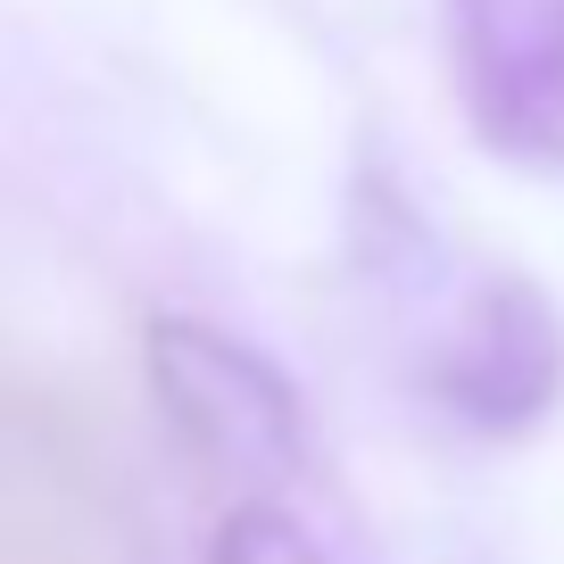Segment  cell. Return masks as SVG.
<instances>
[{"mask_svg":"<svg viewBox=\"0 0 564 564\" xmlns=\"http://www.w3.org/2000/svg\"><path fill=\"white\" fill-rule=\"evenodd\" d=\"M465 124L507 166H564V0H441Z\"/></svg>","mask_w":564,"mask_h":564,"instance_id":"3957f363","label":"cell"},{"mask_svg":"<svg viewBox=\"0 0 564 564\" xmlns=\"http://www.w3.org/2000/svg\"><path fill=\"white\" fill-rule=\"evenodd\" d=\"M141 373H150V399H159L166 432L183 441V457L199 465V481L225 507L282 498L300 481V465H307L300 390L241 333L166 307V316L141 324Z\"/></svg>","mask_w":564,"mask_h":564,"instance_id":"6da1fadb","label":"cell"},{"mask_svg":"<svg viewBox=\"0 0 564 564\" xmlns=\"http://www.w3.org/2000/svg\"><path fill=\"white\" fill-rule=\"evenodd\" d=\"M18 564H51V556H18Z\"/></svg>","mask_w":564,"mask_h":564,"instance_id":"5b68a950","label":"cell"},{"mask_svg":"<svg viewBox=\"0 0 564 564\" xmlns=\"http://www.w3.org/2000/svg\"><path fill=\"white\" fill-rule=\"evenodd\" d=\"M423 390L448 423L481 441H531L564 406V316L531 274H490L457 307L448 340L423 366Z\"/></svg>","mask_w":564,"mask_h":564,"instance_id":"7a4b0ae2","label":"cell"},{"mask_svg":"<svg viewBox=\"0 0 564 564\" xmlns=\"http://www.w3.org/2000/svg\"><path fill=\"white\" fill-rule=\"evenodd\" d=\"M208 564H349V556H340L333 540H316L282 498H241V507H225V523H216Z\"/></svg>","mask_w":564,"mask_h":564,"instance_id":"277c9868","label":"cell"}]
</instances>
